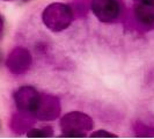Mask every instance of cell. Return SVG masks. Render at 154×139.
<instances>
[{
	"mask_svg": "<svg viewBox=\"0 0 154 139\" xmlns=\"http://www.w3.org/2000/svg\"><path fill=\"white\" fill-rule=\"evenodd\" d=\"M74 20V12L71 6L63 2H52L42 12V22L49 30L60 32L66 30Z\"/></svg>",
	"mask_w": 154,
	"mask_h": 139,
	"instance_id": "1",
	"label": "cell"
},
{
	"mask_svg": "<svg viewBox=\"0 0 154 139\" xmlns=\"http://www.w3.org/2000/svg\"><path fill=\"white\" fill-rule=\"evenodd\" d=\"M62 134L66 138H84L94 128V121L82 111H71L64 115L59 122Z\"/></svg>",
	"mask_w": 154,
	"mask_h": 139,
	"instance_id": "2",
	"label": "cell"
},
{
	"mask_svg": "<svg viewBox=\"0 0 154 139\" xmlns=\"http://www.w3.org/2000/svg\"><path fill=\"white\" fill-rule=\"evenodd\" d=\"M91 9L95 17L103 23H112L122 14L119 0H92Z\"/></svg>",
	"mask_w": 154,
	"mask_h": 139,
	"instance_id": "3",
	"label": "cell"
},
{
	"mask_svg": "<svg viewBox=\"0 0 154 139\" xmlns=\"http://www.w3.org/2000/svg\"><path fill=\"white\" fill-rule=\"evenodd\" d=\"M41 94L31 86L20 87L14 93V101L19 113L34 117V114L39 103Z\"/></svg>",
	"mask_w": 154,
	"mask_h": 139,
	"instance_id": "4",
	"label": "cell"
},
{
	"mask_svg": "<svg viewBox=\"0 0 154 139\" xmlns=\"http://www.w3.org/2000/svg\"><path fill=\"white\" fill-rule=\"evenodd\" d=\"M32 57L30 51L22 46H16L6 59V66L13 74H23L30 69Z\"/></svg>",
	"mask_w": 154,
	"mask_h": 139,
	"instance_id": "5",
	"label": "cell"
},
{
	"mask_svg": "<svg viewBox=\"0 0 154 139\" xmlns=\"http://www.w3.org/2000/svg\"><path fill=\"white\" fill-rule=\"evenodd\" d=\"M62 111V106L60 101L58 97L52 96V95H41L39 103L37 106V109L34 114V117L39 121H54L58 118Z\"/></svg>",
	"mask_w": 154,
	"mask_h": 139,
	"instance_id": "6",
	"label": "cell"
},
{
	"mask_svg": "<svg viewBox=\"0 0 154 139\" xmlns=\"http://www.w3.org/2000/svg\"><path fill=\"white\" fill-rule=\"evenodd\" d=\"M133 11L140 26L145 29H154V0L137 2Z\"/></svg>",
	"mask_w": 154,
	"mask_h": 139,
	"instance_id": "7",
	"label": "cell"
},
{
	"mask_svg": "<svg viewBox=\"0 0 154 139\" xmlns=\"http://www.w3.org/2000/svg\"><path fill=\"white\" fill-rule=\"evenodd\" d=\"M32 118H35V117L29 115H24L22 113H19V114L13 116L12 122H11V128L16 133L27 132L29 129L32 128V124H34Z\"/></svg>",
	"mask_w": 154,
	"mask_h": 139,
	"instance_id": "8",
	"label": "cell"
},
{
	"mask_svg": "<svg viewBox=\"0 0 154 139\" xmlns=\"http://www.w3.org/2000/svg\"><path fill=\"white\" fill-rule=\"evenodd\" d=\"M28 138H50L54 137V129L51 126H44V128H31L27 131Z\"/></svg>",
	"mask_w": 154,
	"mask_h": 139,
	"instance_id": "9",
	"label": "cell"
},
{
	"mask_svg": "<svg viewBox=\"0 0 154 139\" xmlns=\"http://www.w3.org/2000/svg\"><path fill=\"white\" fill-rule=\"evenodd\" d=\"M133 132H134V136L137 137H149V138H153L154 137V129L151 128L149 125L141 123V122H136L133 124Z\"/></svg>",
	"mask_w": 154,
	"mask_h": 139,
	"instance_id": "10",
	"label": "cell"
},
{
	"mask_svg": "<svg viewBox=\"0 0 154 139\" xmlns=\"http://www.w3.org/2000/svg\"><path fill=\"white\" fill-rule=\"evenodd\" d=\"M89 137L92 138H117V134L106 131V130H97V131L93 132L92 134H89Z\"/></svg>",
	"mask_w": 154,
	"mask_h": 139,
	"instance_id": "11",
	"label": "cell"
},
{
	"mask_svg": "<svg viewBox=\"0 0 154 139\" xmlns=\"http://www.w3.org/2000/svg\"><path fill=\"white\" fill-rule=\"evenodd\" d=\"M4 30H5V19L0 14V41L4 37Z\"/></svg>",
	"mask_w": 154,
	"mask_h": 139,
	"instance_id": "12",
	"label": "cell"
},
{
	"mask_svg": "<svg viewBox=\"0 0 154 139\" xmlns=\"http://www.w3.org/2000/svg\"><path fill=\"white\" fill-rule=\"evenodd\" d=\"M134 2H145V1H152V0H133Z\"/></svg>",
	"mask_w": 154,
	"mask_h": 139,
	"instance_id": "13",
	"label": "cell"
},
{
	"mask_svg": "<svg viewBox=\"0 0 154 139\" xmlns=\"http://www.w3.org/2000/svg\"><path fill=\"white\" fill-rule=\"evenodd\" d=\"M1 59H2V54H1V52H0V62H1Z\"/></svg>",
	"mask_w": 154,
	"mask_h": 139,
	"instance_id": "14",
	"label": "cell"
},
{
	"mask_svg": "<svg viewBox=\"0 0 154 139\" xmlns=\"http://www.w3.org/2000/svg\"><path fill=\"white\" fill-rule=\"evenodd\" d=\"M23 1H28V0H23Z\"/></svg>",
	"mask_w": 154,
	"mask_h": 139,
	"instance_id": "15",
	"label": "cell"
},
{
	"mask_svg": "<svg viewBox=\"0 0 154 139\" xmlns=\"http://www.w3.org/2000/svg\"><path fill=\"white\" fill-rule=\"evenodd\" d=\"M6 1H11V0H6Z\"/></svg>",
	"mask_w": 154,
	"mask_h": 139,
	"instance_id": "16",
	"label": "cell"
}]
</instances>
